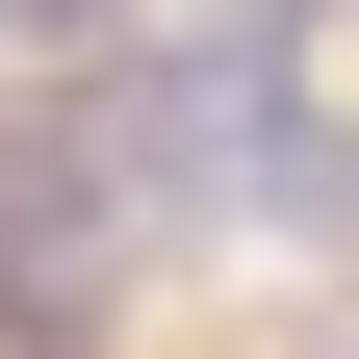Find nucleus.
<instances>
[{"mask_svg":"<svg viewBox=\"0 0 359 359\" xmlns=\"http://www.w3.org/2000/svg\"><path fill=\"white\" fill-rule=\"evenodd\" d=\"M0 26H52V52H77V26H128V0H0Z\"/></svg>","mask_w":359,"mask_h":359,"instance_id":"nucleus-1","label":"nucleus"}]
</instances>
